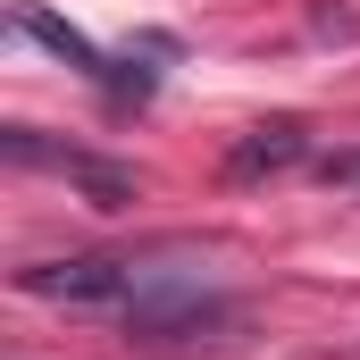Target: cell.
I'll list each match as a JSON object with an SVG mask.
<instances>
[{"instance_id":"obj_1","label":"cell","mask_w":360,"mask_h":360,"mask_svg":"<svg viewBox=\"0 0 360 360\" xmlns=\"http://www.w3.org/2000/svg\"><path fill=\"white\" fill-rule=\"evenodd\" d=\"M0 151H8V168L68 176L92 210H134V201H143V176H134L126 160H101V151H76V143H51V134H34V126H0Z\"/></svg>"},{"instance_id":"obj_2","label":"cell","mask_w":360,"mask_h":360,"mask_svg":"<svg viewBox=\"0 0 360 360\" xmlns=\"http://www.w3.org/2000/svg\"><path fill=\"white\" fill-rule=\"evenodd\" d=\"M134 269H143L134 252H84V260H34V269H17V285L34 302H68V310H126Z\"/></svg>"},{"instance_id":"obj_3","label":"cell","mask_w":360,"mask_h":360,"mask_svg":"<svg viewBox=\"0 0 360 360\" xmlns=\"http://www.w3.org/2000/svg\"><path fill=\"white\" fill-rule=\"evenodd\" d=\"M310 160V126L302 117H269V126H252L235 151H226V176L252 184V176H285V168H302Z\"/></svg>"},{"instance_id":"obj_4","label":"cell","mask_w":360,"mask_h":360,"mask_svg":"<svg viewBox=\"0 0 360 360\" xmlns=\"http://www.w3.org/2000/svg\"><path fill=\"white\" fill-rule=\"evenodd\" d=\"M8 25H17L25 42H42L51 59H68L76 76H92V84L109 92V76H117V68H109V59L92 51V42H84V34H76V25H68V17H51V8H34V0H17V8H8Z\"/></svg>"},{"instance_id":"obj_5","label":"cell","mask_w":360,"mask_h":360,"mask_svg":"<svg viewBox=\"0 0 360 360\" xmlns=\"http://www.w3.org/2000/svg\"><path fill=\"white\" fill-rule=\"evenodd\" d=\"M319 184H344V193H360V151H327V160H319Z\"/></svg>"}]
</instances>
